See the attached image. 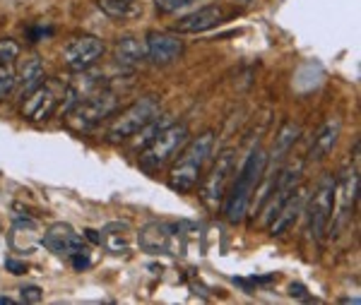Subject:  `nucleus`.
<instances>
[{
	"mask_svg": "<svg viewBox=\"0 0 361 305\" xmlns=\"http://www.w3.org/2000/svg\"><path fill=\"white\" fill-rule=\"evenodd\" d=\"M265 166H268V154H265L263 149H253L246 163L241 166L229 195H224V214H227L231 224H241L246 219L248 209H251V202H253V195H256L258 185H261Z\"/></svg>",
	"mask_w": 361,
	"mask_h": 305,
	"instance_id": "nucleus-1",
	"label": "nucleus"
},
{
	"mask_svg": "<svg viewBox=\"0 0 361 305\" xmlns=\"http://www.w3.org/2000/svg\"><path fill=\"white\" fill-rule=\"evenodd\" d=\"M214 147V133H202L193 142H185V149L180 151L178 161L173 163L171 173H169V185L176 193H190L195 190L197 180H200L202 166L210 159Z\"/></svg>",
	"mask_w": 361,
	"mask_h": 305,
	"instance_id": "nucleus-2",
	"label": "nucleus"
},
{
	"mask_svg": "<svg viewBox=\"0 0 361 305\" xmlns=\"http://www.w3.org/2000/svg\"><path fill=\"white\" fill-rule=\"evenodd\" d=\"M188 142V126L183 123H169L145 144L143 159H140V166L145 171L155 173L159 168H164L173 156L178 154L180 147H185Z\"/></svg>",
	"mask_w": 361,
	"mask_h": 305,
	"instance_id": "nucleus-3",
	"label": "nucleus"
},
{
	"mask_svg": "<svg viewBox=\"0 0 361 305\" xmlns=\"http://www.w3.org/2000/svg\"><path fill=\"white\" fill-rule=\"evenodd\" d=\"M162 111V104L157 97H143L138 99L133 106H128L126 111H121L114 118V123L109 126V142H123V140L133 137L138 130H143L150 121H155Z\"/></svg>",
	"mask_w": 361,
	"mask_h": 305,
	"instance_id": "nucleus-4",
	"label": "nucleus"
},
{
	"mask_svg": "<svg viewBox=\"0 0 361 305\" xmlns=\"http://www.w3.org/2000/svg\"><path fill=\"white\" fill-rule=\"evenodd\" d=\"M116 109H118V94L114 89L101 87L92 97L82 99L72 111H67V126L75 130H89L104 121V118L114 116Z\"/></svg>",
	"mask_w": 361,
	"mask_h": 305,
	"instance_id": "nucleus-5",
	"label": "nucleus"
},
{
	"mask_svg": "<svg viewBox=\"0 0 361 305\" xmlns=\"http://www.w3.org/2000/svg\"><path fill=\"white\" fill-rule=\"evenodd\" d=\"M185 233L178 224L152 222L143 226L138 233V245L152 255H178L185 250Z\"/></svg>",
	"mask_w": 361,
	"mask_h": 305,
	"instance_id": "nucleus-6",
	"label": "nucleus"
},
{
	"mask_svg": "<svg viewBox=\"0 0 361 305\" xmlns=\"http://www.w3.org/2000/svg\"><path fill=\"white\" fill-rule=\"evenodd\" d=\"M234 171H236V151L224 149L222 154L214 159L210 173H207L205 180H202V185H200V200L205 202L210 209H217L219 202L224 200Z\"/></svg>",
	"mask_w": 361,
	"mask_h": 305,
	"instance_id": "nucleus-7",
	"label": "nucleus"
},
{
	"mask_svg": "<svg viewBox=\"0 0 361 305\" xmlns=\"http://www.w3.org/2000/svg\"><path fill=\"white\" fill-rule=\"evenodd\" d=\"M65 94V84L58 80L51 82H41L32 94L25 97V104H22V116L32 123H41L46 118L53 116V111L58 109V104L63 101Z\"/></svg>",
	"mask_w": 361,
	"mask_h": 305,
	"instance_id": "nucleus-8",
	"label": "nucleus"
},
{
	"mask_svg": "<svg viewBox=\"0 0 361 305\" xmlns=\"http://www.w3.org/2000/svg\"><path fill=\"white\" fill-rule=\"evenodd\" d=\"M335 178L325 176L318 183V190L308 202V229H311V236L315 240L323 238V233L328 231V224L332 219V207H335Z\"/></svg>",
	"mask_w": 361,
	"mask_h": 305,
	"instance_id": "nucleus-9",
	"label": "nucleus"
},
{
	"mask_svg": "<svg viewBox=\"0 0 361 305\" xmlns=\"http://www.w3.org/2000/svg\"><path fill=\"white\" fill-rule=\"evenodd\" d=\"M104 41L97 36H89V34H82V36H75L65 43L63 48V63L70 67L72 72L80 70H89L101 60L104 55Z\"/></svg>",
	"mask_w": 361,
	"mask_h": 305,
	"instance_id": "nucleus-10",
	"label": "nucleus"
},
{
	"mask_svg": "<svg viewBox=\"0 0 361 305\" xmlns=\"http://www.w3.org/2000/svg\"><path fill=\"white\" fill-rule=\"evenodd\" d=\"M41 245H46L55 255H65V257L75 255V252H82V250H89L87 243H84V236H80L70 224H63V222L48 226V231L41 238Z\"/></svg>",
	"mask_w": 361,
	"mask_h": 305,
	"instance_id": "nucleus-11",
	"label": "nucleus"
},
{
	"mask_svg": "<svg viewBox=\"0 0 361 305\" xmlns=\"http://www.w3.org/2000/svg\"><path fill=\"white\" fill-rule=\"evenodd\" d=\"M145 50H147V60L155 65H171L183 55V41L171 32H150L145 36Z\"/></svg>",
	"mask_w": 361,
	"mask_h": 305,
	"instance_id": "nucleus-12",
	"label": "nucleus"
},
{
	"mask_svg": "<svg viewBox=\"0 0 361 305\" xmlns=\"http://www.w3.org/2000/svg\"><path fill=\"white\" fill-rule=\"evenodd\" d=\"M224 20V8L222 5H202V8L193 10L190 15L180 17L173 25L176 34H202L212 27H217Z\"/></svg>",
	"mask_w": 361,
	"mask_h": 305,
	"instance_id": "nucleus-13",
	"label": "nucleus"
},
{
	"mask_svg": "<svg viewBox=\"0 0 361 305\" xmlns=\"http://www.w3.org/2000/svg\"><path fill=\"white\" fill-rule=\"evenodd\" d=\"M306 200H308V190L303 188V185H296L294 193L284 200V205L277 209V214H275V219L270 222V233L273 236H282L287 229H289L291 224L298 219V214L303 212V207H306Z\"/></svg>",
	"mask_w": 361,
	"mask_h": 305,
	"instance_id": "nucleus-14",
	"label": "nucleus"
},
{
	"mask_svg": "<svg viewBox=\"0 0 361 305\" xmlns=\"http://www.w3.org/2000/svg\"><path fill=\"white\" fill-rule=\"evenodd\" d=\"M99 245H104L111 255H126L133 248V226L128 222H109L99 231Z\"/></svg>",
	"mask_w": 361,
	"mask_h": 305,
	"instance_id": "nucleus-15",
	"label": "nucleus"
},
{
	"mask_svg": "<svg viewBox=\"0 0 361 305\" xmlns=\"http://www.w3.org/2000/svg\"><path fill=\"white\" fill-rule=\"evenodd\" d=\"M46 77H44V63L39 55H27L20 63L15 72V89L20 94V99H25L27 94H32Z\"/></svg>",
	"mask_w": 361,
	"mask_h": 305,
	"instance_id": "nucleus-16",
	"label": "nucleus"
},
{
	"mask_svg": "<svg viewBox=\"0 0 361 305\" xmlns=\"http://www.w3.org/2000/svg\"><path fill=\"white\" fill-rule=\"evenodd\" d=\"M340 133H342V121L337 116L328 118V121L320 126L318 135H315L313 144H311V151H308V159L311 161H323L325 156L335 149L337 140H340Z\"/></svg>",
	"mask_w": 361,
	"mask_h": 305,
	"instance_id": "nucleus-17",
	"label": "nucleus"
},
{
	"mask_svg": "<svg viewBox=\"0 0 361 305\" xmlns=\"http://www.w3.org/2000/svg\"><path fill=\"white\" fill-rule=\"evenodd\" d=\"M114 60L121 67H135L147 60V50H145V41L138 36H121L116 41Z\"/></svg>",
	"mask_w": 361,
	"mask_h": 305,
	"instance_id": "nucleus-18",
	"label": "nucleus"
},
{
	"mask_svg": "<svg viewBox=\"0 0 361 305\" xmlns=\"http://www.w3.org/2000/svg\"><path fill=\"white\" fill-rule=\"evenodd\" d=\"M340 185V205L342 212H349L357 205V195H359V159H354V166L345 168L340 180H335Z\"/></svg>",
	"mask_w": 361,
	"mask_h": 305,
	"instance_id": "nucleus-19",
	"label": "nucleus"
},
{
	"mask_svg": "<svg viewBox=\"0 0 361 305\" xmlns=\"http://www.w3.org/2000/svg\"><path fill=\"white\" fill-rule=\"evenodd\" d=\"M17 238H25V243H22V250L29 252L34 250V248L39 245V226L34 219H17V224L13 226V236H10V240H17Z\"/></svg>",
	"mask_w": 361,
	"mask_h": 305,
	"instance_id": "nucleus-20",
	"label": "nucleus"
},
{
	"mask_svg": "<svg viewBox=\"0 0 361 305\" xmlns=\"http://www.w3.org/2000/svg\"><path fill=\"white\" fill-rule=\"evenodd\" d=\"M99 8L114 20H131L143 15V8L135 0H99Z\"/></svg>",
	"mask_w": 361,
	"mask_h": 305,
	"instance_id": "nucleus-21",
	"label": "nucleus"
},
{
	"mask_svg": "<svg viewBox=\"0 0 361 305\" xmlns=\"http://www.w3.org/2000/svg\"><path fill=\"white\" fill-rule=\"evenodd\" d=\"M298 135H301V128H298L296 123H284L282 130L277 133V147H275L273 156H268V159L280 161L284 154H289V149L294 147V142L298 140Z\"/></svg>",
	"mask_w": 361,
	"mask_h": 305,
	"instance_id": "nucleus-22",
	"label": "nucleus"
},
{
	"mask_svg": "<svg viewBox=\"0 0 361 305\" xmlns=\"http://www.w3.org/2000/svg\"><path fill=\"white\" fill-rule=\"evenodd\" d=\"M20 55V43L15 39H0V65H10Z\"/></svg>",
	"mask_w": 361,
	"mask_h": 305,
	"instance_id": "nucleus-23",
	"label": "nucleus"
},
{
	"mask_svg": "<svg viewBox=\"0 0 361 305\" xmlns=\"http://www.w3.org/2000/svg\"><path fill=\"white\" fill-rule=\"evenodd\" d=\"M15 92V70L10 65H0V101Z\"/></svg>",
	"mask_w": 361,
	"mask_h": 305,
	"instance_id": "nucleus-24",
	"label": "nucleus"
},
{
	"mask_svg": "<svg viewBox=\"0 0 361 305\" xmlns=\"http://www.w3.org/2000/svg\"><path fill=\"white\" fill-rule=\"evenodd\" d=\"M20 298H22V303H39L44 298V291L39 289L37 284H25L20 289Z\"/></svg>",
	"mask_w": 361,
	"mask_h": 305,
	"instance_id": "nucleus-25",
	"label": "nucleus"
},
{
	"mask_svg": "<svg viewBox=\"0 0 361 305\" xmlns=\"http://www.w3.org/2000/svg\"><path fill=\"white\" fill-rule=\"evenodd\" d=\"M70 262H72V267H75L77 272L87 269L89 264H92V259H89V250H82V252H75V255H70Z\"/></svg>",
	"mask_w": 361,
	"mask_h": 305,
	"instance_id": "nucleus-26",
	"label": "nucleus"
},
{
	"mask_svg": "<svg viewBox=\"0 0 361 305\" xmlns=\"http://www.w3.org/2000/svg\"><path fill=\"white\" fill-rule=\"evenodd\" d=\"M5 269H8L10 274H17V276L27 272L25 262H20V259H5Z\"/></svg>",
	"mask_w": 361,
	"mask_h": 305,
	"instance_id": "nucleus-27",
	"label": "nucleus"
},
{
	"mask_svg": "<svg viewBox=\"0 0 361 305\" xmlns=\"http://www.w3.org/2000/svg\"><path fill=\"white\" fill-rule=\"evenodd\" d=\"M195 3H210V0H171L169 13H178V10L188 8V5H195Z\"/></svg>",
	"mask_w": 361,
	"mask_h": 305,
	"instance_id": "nucleus-28",
	"label": "nucleus"
},
{
	"mask_svg": "<svg viewBox=\"0 0 361 305\" xmlns=\"http://www.w3.org/2000/svg\"><path fill=\"white\" fill-rule=\"evenodd\" d=\"M289 293H291V296H296V298H308L306 296V289H303L301 284H291L289 286Z\"/></svg>",
	"mask_w": 361,
	"mask_h": 305,
	"instance_id": "nucleus-29",
	"label": "nucleus"
},
{
	"mask_svg": "<svg viewBox=\"0 0 361 305\" xmlns=\"http://www.w3.org/2000/svg\"><path fill=\"white\" fill-rule=\"evenodd\" d=\"M84 240H89V243H94V245H99V231H92V229H87L84 231Z\"/></svg>",
	"mask_w": 361,
	"mask_h": 305,
	"instance_id": "nucleus-30",
	"label": "nucleus"
},
{
	"mask_svg": "<svg viewBox=\"0 0 361 305\" xmlns=\"http://www.w3.org/2000/svg\"><path fill=\"white\" fill-rule=\"evenodd\" d=\"M155 5H157V13L169 15V5H171V0H155Z\"/></svg>",
	"mask_w": 361,
	"mask_h": 305,
	"instance_id": "nucleus-31",
	"label": "nucleus"
},
{
	"mask_svg": "<svg viewBox=\"0 0 361 305\" xmlns=\"http://www.w3.org/2000/svg\"><path fill=\"white\" fill-rule=\"evenodd\" d=\"M17 301L15 298H8V296H0V305H15Z\"/></svg>",
	"mask_w": 361,
	"mask_h": 305,
	"instance_id": "nucleus-32",
	"label": "nucleus"
},
{
	"mask_svg": "<svg viewBox=\"0 0 361 305\" xmlns=\"http://www.w3.org/2000/svg\"><path fill=\"white\" fill-rule=\"evenodd\" d=\"M241 3H253V0H241Z\"/></svg>",
	"mask_w": 361,
	"mask_h": 305,
	"instance_id": "nucleus-33",
	"label": "nucleus"
}]
</instances>
